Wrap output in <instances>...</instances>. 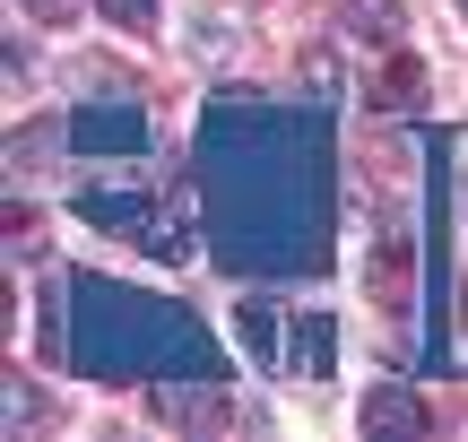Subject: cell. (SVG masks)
Here are the masks:
<instances>
[{
    "label": "cell",
    "mask_w": 468,
    "mask_h": 442,
    "mask_svg": "<svg viewBox=\"0 0 468 442\" xmlns=\"http://www.w3.org/2000/svg\"><path fill=\"white\" fill-rule=\"evenodd\" d=\"M69 312H79V347H69V356L96 382H131V374H148V364H165V356L183 364L191 382H208V339H200L191 312L148 304V295H131V287H96V278L69 287Z\"/></svg>",
    "instance_id": "1"
},
{
    "label": "cell",
    "mask_w": 468,
    "mask_h": 442,
    "mask_svg": "<svg viewBox=\"0 0 468 442\" xmlns=\"http://www.w3.org/2000/svg\"><path fill=\"white\" fill-rule=\"evenodd\" d=\"M69 139L79 148H104V156H139L148 121H139V104H79L69 113Z\"/></svg>",
    "instance_id": "2"
},
{
    "label": "cell",
    "mask_w": 468,
    "mask_h": 442,
    "mask_svg": "<svg viewBox=\"0 0 468 442\" xmlns=\"http://www.w3.org/2000/svg\"><path fill=\"white\" fill-rule=\"evenodd\" d=\"M365 434H425V399L408 382H373L365 399Z\"/></svg>",
    "instance_id": "3"
},
{
    "label": "cell",
    "mask_w": 468,
    "mask_h": 442,
    "mask_svg": "<svg viewBox=\"0 0 468 442\" xmlns=\"http://www.w3.org/2000/svg\"><path fill=\"white\" fill-rule=\"evenodd\" d=\"M79 217L87 226H122V235H139V243H148V200H139V191H79Z\"/></svg>",
    "instance_id": "4"
},
{
    "label": "cell",
    "mask_w": 468,
    "mask_h": 442,
    "mask_svg": "<svg viewBox=\"0 0 468 442\" xmlns=\"http://www.w3.org/2000/svg\"><path fill=\"white\" fill-rule=\"evenodd\" d=\"M347 35H356V44H399V35H408V17H399V0H347Z\"/></svg>",
    "instance_id": "5"
},
{
    "label": "cell",
    "mask_w": 468,
    "mask_h": 442,
    "mask_svg": "<svg viewBox=\"0 0 468 442\" xmlns=\"http://www.w3.org/2000/svg\"><path fill=\"white\" fill-rule=\"evenodd\" d=\"M234 321H243V347H251V364H278V321H269V304H234Z\"/></svg>",
    "instance_id": "6"
},
{
    "label": "cell",
    "mask_w": 468,
    "mask_h": 442,
    "mask_svg": "<svg viewBox=\"0 0 468 442\" xmlns=\"http://www.w3.org/2000/svg\"><path fill=\"white\" fill-rule=\"evenodd\" d=\"M156 416H174V426H208L218 399H208V391H156Z\"/></svg>",
    "instance_id": "7"
},
{
    "label": "cell",
    "mask_w": 468,
    "mask_h": 442,
    "mask_svg": "<svg viewBox=\"0 0 468 442\" xmlns=\"http://www.w3.org/2000/svg\"><path fill=\"white\" fill-rule=\"evenodd\" d=\"M417 96H425V69H417V61H399V69L382 79V104H399V113H408Z\"/></svg>",
    "instance_id": "8"
},
{
    "label": "cell",
    "mask_w": 468,
    "mask_h": 442,
    "mask_svg": "<svg viewBox=\"0 0 468 442\" xmlns=\"http://www.w3.org/2000/svg\"><path fill=\"white\" fill-rule=\"evenodd\" d=\"M295 356H303V374H330V321H303Z\"/></svg>",
    "instance_id": "9"
},
{
    "label": "cell",
    "mask_w": 468,
    "mask_h": 442,
    "mask_svg": "<svg viewBox=\"0 0 468 442\" xmlns=\"http://www.w3.org/2000/svg\"><path fill=\"white\" fill-rule=\"evenodd\" d=\"M104 17H113V26H148L156 0H104Z\"/></svg>",
    "instance_id": "10"
},
{
    "label": "cell",
    "mask_w": 468,
    "mask_h": 442,
    "mask_svg": "<svg viewBox=\"0 0 468 442\" xmlns=\"http://www.w3.org/2000/svg\"><path fill=\"white\" fill-rule=\"evenodd\" d=\"M17 9H27V17H44V26H61V17L79 9V0H17Z\"/></svg>",
    "instance_id": "11"
},
{
    "label": "cell",
    "mask_w": 468,
    "mask_h": 442,
    "mask_svg": "<svg viewBox=\"0 0 468 442\" xmlns=\"http://www.w3.org/2000/svg\"><path fill=\"white\" fill-rule=\"evenodd\" d=\"M460 9H468V0H460Z\"/></svg>",
    "instance_id": "12"
}]
</instances>
